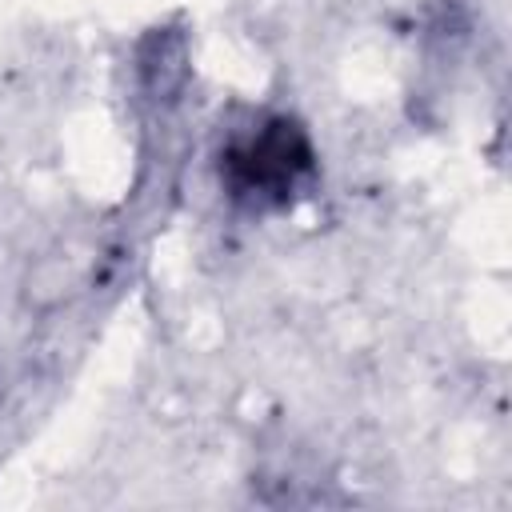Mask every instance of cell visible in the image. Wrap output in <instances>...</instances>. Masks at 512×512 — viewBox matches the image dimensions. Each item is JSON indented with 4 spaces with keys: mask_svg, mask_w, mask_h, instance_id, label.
Returning <instances> with one entry per match:
<instances>
[{
    "mask_svg": "<svg viewBox=\"0 0 512 512\" xmlns=\"http://www.w3.org/2000/svg\"><path fill=\"white\" fill-rule=\"evenodd\" d=\"M312 172V148L300 124L268 120L248 144L228 152V184L236 196L252 200H288L300 176Z\"/></svg>",
    "mask_w": 512,
    "mask_h": 512,
    "instance_id": "obj_1",
    "label": "cell"
}]
</instances>
